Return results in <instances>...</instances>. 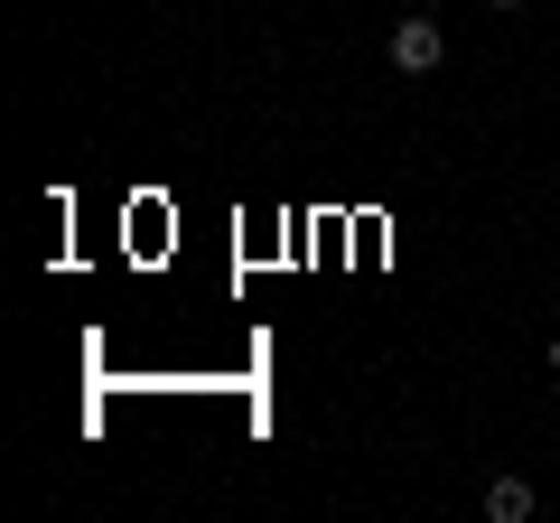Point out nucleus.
<instances>
[{
	"label": "nucleus",
	"mask_w": 560,
	"mask_h": 523,
	"mask_svg": "<svg viewBox=\"0 0 560 523\" xmlns=\"http://www.w3.org/2000/svg\"><path fill=\"white\" fill-rule=\"evenodd\" d=\"M448 57V38H440V20H430V10H411V20L393 28V66L401 75H430V66Z\"/></svg>",
	"instance_id": "nucleus-1"
},
{
	"label": "nucleus",
	"mask_w": 560,
	"mask_h": 523,
	"mask_svg": "<svg viewBox=\"0 0 560 523\" xmlns=\"http://www.w3.org/2000/svg\"><path fill=\"white\" fill-rule=\"evenodd\" d=\"M486 514H495V523H533V486H523V477H495V486H486Z\"/></svg>",
	"instance_id": "nucleus-2"
},
{
	"label": "nucleus",
	"mask_w": 560,
	"mask_h": 523,
	"mask_svg": "<svg viewBox=\"0 0 560 523\" xmlns=\"http://www.w3.org/2000/svg\"><path fill=\"white\" fill-rule=\"evenodd\" d=\"M486 10H523V0H486Z\"/></svg>",
	"instance_id": "nucleus-3"
},
{
	"label": "nucleus",
	"mask_w": 560,
	"mask_h": 523,
	"mask_svg": "<svg viewBox=\"0 0 560 523\" xmlns=\"http://www.w3.org/2000/svg\"><path fill=\"white\" fill-rule=\"evenodd\" d=\"M551 374H560V337H551Z\"/></svg>",
	"instance_id": "nucleus-4"
}]
</instances>
